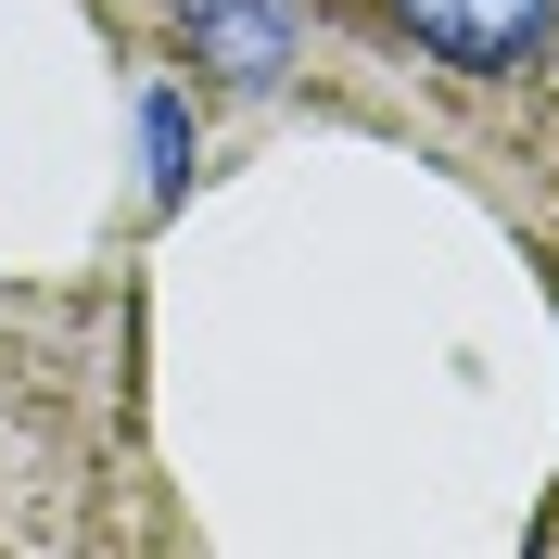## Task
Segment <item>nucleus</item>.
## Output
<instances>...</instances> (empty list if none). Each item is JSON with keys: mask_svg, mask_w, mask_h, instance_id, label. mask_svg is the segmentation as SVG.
<instances>
[{"mask_svg": "<svg viewBox=\"0 0 559 559\" xmlns=\"http://www.w3.org/2000/svg\"><path fill=\"white\" fill-rule=\"evenodd\" d=\"M178 38L229 90H280V64H293V0H178Z\"/></svg>", "mask_w": 559, "mask_h": 559, "instance_id": "obj_2", "label": "nucleus"}, {"mask_svg": "<svg viewBox=\"0 0 559 559\" xmlns=\"http://www.w3.org/2000/svg\"><path fill=\"white\" fill-rule=\"evenodd\" d=\"M547 13L559 0H394V26H407L432 64H471V76L522 64L534 38H547Z\"/></svg>", "mask_w": 559, "mask_h": 559, "instance_id": "obj_1", "label": "nucleus"}]
</instances>
